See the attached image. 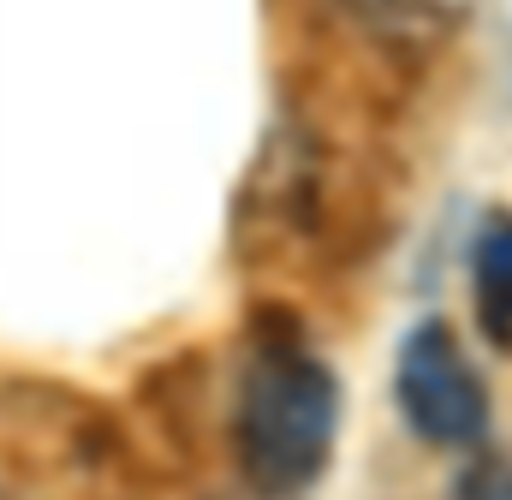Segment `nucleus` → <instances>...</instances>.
<instances>
[{"mask_svg":"<svg viewBox=\"0 0 512 500\" xmlns=\"http://www.w3.org/2000/svg\"><path fill=\"white\" fill-rule=\"evenodd\" d=\"M340 381L292 334H262L233 399V453L262 495H304L334 453Z\"/></svg>","mask_w":512,"mask_h":500,"instance_id":"f257e3e1","label":"nucleus"},{"mask_svg":"<svg viewBox=\"0 0 512 500\" xmlns=\"http://www.w3.org/2000/svg\"><path fill=\"white\" fill-rule=\"evenodd\" d=\"M393 393H399V417L435 447H471L489 429V387L441 322L405 334Z\"/></svg>","mask_w":512,"mask_h":500,"instance_id":"f03ea898","label":"nucleus"},{"mask_svg":"<svg viewBox=\"0 0 512 500\" xmlns=\"http://www.w3.org/2000/svg\"><path fill=\"white\" fill-rule=\"evenodd\" d=\"M340 18H352L370 42H382L393 54H417L435 48L459 30L471 0H334Z\"/></svg>","mask_w":512,"mask_h":500,"instance_id":"7ed1b4c3","label":"nucleus"},{"mask_svg":"<svg viewBox=\"0 0 512 500\" xmlns=\"http://www.w3.org/2000/svg\"><path fill=\"white\" fill-rule=\"evenodd\" d=\"M471 292H477V322L483 334L512 352V215H489L477 250H471Z\"/></svg>","mask_w":512,"mask_h":500,"instance_id":"20e7f679","label":"nucleus"},{"mask_svg":"<svg viewBox=\"0 0 512 500\" xmlns=\"http://www.w3.org/2000/svg\"><path fill=\"white\" fill-rule=\"evenodd\" d=\"M0 500H6V495H0Z\"/></svg>","mask_w":512,"mask_h":500,"instance_id":"39448f33","label":"nucleus"}]
</instances>
